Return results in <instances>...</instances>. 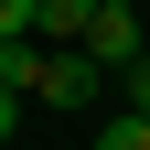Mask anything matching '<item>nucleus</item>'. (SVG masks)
Segmentation results:
<instances>
[{"mask_svg": "<svg viewBox=\"0 0 150 150\" xmlns=\"http://www.w3.org/2000/svg\"><path fill=\"white\" fill-rule=\"evenodd\" d=\"M118 11H139V0H118Z\"/></svg>", "mask_w": 150, "mask_h": 150, "instance_id": "6e6552de", "label": "nucleus"}, {"mask_svg": "<svg viewBox=\"0 0 150 150\" xmlns=\"http://www.w3.org/2000/svg\"><path fill=\"white\" fill-rule=\"evenodd\" d=\"M97 11H107V0H43V43H86Z\"/></svg>", "mask_w": 150, "mask_h": 150, "instance_id": "7ed1b4c3", "label": "nucleus"}, {"mask_svg": "<svg viewBox=\"0 0 150 150\" xmlns=\"http://www.w3.org/2000/svg\"><path fill=\"white\" fill-rule=\"evenodd\" d=\"M22 118H32V97H22V86H0V139H11Z\"/></svg>", "mask_w": 150, "mask_h": 150, "instance_id": "423d86ee", "label": "nucleus"}, {"mask_svg": "<svg viewBox=\"0 0 150 150\" xmlns=\"http://www.w3.org/2000/svg\"><path fill=\"white\" fill-rule=\"evenodd\" d=\"M107 86H118V75H107L97 54H75V43H54V54H43V86H32V107H97Z\"/></svg>", "mask_w": 150, "mask_h": 150, "instance_id": "f257e3e1", "label": "nucleus"}, {"mask_svg": "<svg viewBox=\"0 0 150 150\" xmlns=\"http://www.w3.org/2000/svg\"><path fill=\"white\" fill-rule=\"evenodd\" d=\"M75 54H97L107 75H129V64H139V54H150V43H139V11H118V0H107L97 22H86V43H75Z\"/></svg>", "mask_w": 150, "mask_h": 150, "instance_id": "f03ea898", "label": "nucleus"}, {"mask_svg": "<svg viewBox=\"0 0 150 150\" xmlns=\"http://www.w3.org/2000/svg\"><path fill=\"white\" fill-rule=\"evenodd\" d=\"M97 150H150V118H139V107H129V118H107V129H97Z\"/></svg>", "mask_w": 150, "mask_h": 150, "instance_id": "20e7f679", "label": "nucleus"}, {"mask_svg": "<svg viewBox=\"0 0 150 150\" xmlns=\"http://www.w3.org/2000/svg\"><path fill=\"white\" fill-rule=\"evenodd\" d=\"M22 32H43V0H0V43H22Z\"/></svg>", "mask_w": 150, "mask_h": 150, "instance_id": "39448f33", "label": "nucleus"}, {"mask_svg": "<svg viewBox=\"0 0 150 150\" xmlns=\"http://www.w3.org/2000/svg\"><path fill=\"white\" fill-rule=\"evenodd\" d=\"M118 86H129V107H139V118H150V54H139V64L118 75Z\"/></svg>", "mask_w": 150, "mask_h": 150, "instance_id": "0eeeda50", "label": "nucleus"}]
</instances>
